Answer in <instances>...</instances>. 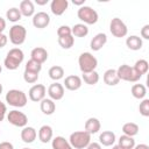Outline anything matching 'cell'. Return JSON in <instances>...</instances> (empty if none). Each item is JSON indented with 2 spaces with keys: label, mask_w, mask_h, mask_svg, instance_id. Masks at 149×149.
<instances>
[{
  "label": "cell",
  "mask_w": 149,
  "mask_h": 149,
  "mask_svg": "<svg viewBox=\"0 0 149 149\" xmlns=\"http://www.w3.org/2000/svg\"><path fill=\"white\" fill-rule=\"evenodd\" d=\"M24 54L20 48H13L7 52V56L3 61V65L8 70H16L23 62Z\"/></svg>",
  "instance_id": "6da1fadb"
},
{
  "label": "cell",
  "mask_w": 149,
  "mask_h": 149,
  "mask_svg": "<svg viewBox=\"0 0 149 149\" xmlns=\"http://www.w3.org/2000/svg\"><path fill=\"white\" fill-rule=\"evenodd\" d=\"M6 102L13 107H17V108H21V107H24L27 105V95L23 91L21 90H16V88H13V90H9L7 93H6Z\"/></svg>",
  "instance_id": "3957f363"
},
{
  "label": "cell",
  "mask_w": 149,
  "mask_h": 149,
  "mask_svg": "<svg viewBox=\"0 0 149 149\" xmlns=\"http://www.w3.org/2000/svg\"><path fill=\"white\" fill-rule=\"evenodd\" d=\"M52 128L49 125H43L40 129H38V139L42 143H48L52 140Z\"/></svg>",
  "instance_id": "603a6c76"
},
{
  "label": "cell",
  "mask_w": 149,
  "mask_h": 149,
  "mask_svg": "<svg viewBox=\"0 0 149 149\" xmlns=\"http://www.w3.org/2000/svg\"><path fill=\"white\" fill-rule=\"evenodd\" d=\"M133 69H134L139 74L143 76V74H146V73L148 72L149 63H148L146 59H139V61H136V62H135V64H134Z\"/></svg>",
  "instance_id": "4dcf8cb0"
},
{
  "label": "cell",
  "mask_w": 149,
  "mask_h": 149,
  "mask_svg": "<svg viewBox=\"0 0 149 149\" xmlns=\"http://www.w3.org/2000/svg\"><path fill=\"white\" fill-rule=\"evenodd\" d=\"M57 35H58V37H64V36H70V35H72V34H71V27H69V26H66V24H63V26L58 27V29H57Z\"/></svg>",
  "instance_id": "74e56055"
},
{
  "label": "cell",
  "mask_w": 149,
  "mask_h": 149,
  "mask_svg": "<svg viewBox=\"0 0 149 149\" xmlns=\"http://www.w3.org/2000/svg\"><path fill=\"white\" fill-rule=\"evenodd\" d=\"M122 133H123V135L134 137L139 133V126L135 122H126L122 126Z\"/></svg>",
  "instance_id": "f1b7e54d"
},
{
  "label": "cell",
  "mask_w": 149,
  "mask_h": 149,
  "mask_svg": "<svg viewBox=\"0 0 149 149\" xmlns=\"http://www.w3.org/2000/svg\"><path fill=\"white\" fill-rule=\"evenodd\" d=\"M22 149H30V148H22Z\"/></svg>",
  "instance_id": "816d5d0a"
},
{
  "label": "cell",
  "mask_w": 149,
  "mask_h": 149,
  "mask_svg": "<svg viewBox=\"0 0 149 149\" xmlns=\"http://www.w3.org/2000/svg\"><path fill=\"white\" fill-rule=\"evenodd\" d=\"M51 141H52L51 142L52 149H73L70 146L69 141L65 137H63V136H56Z\"/></svg>",
  "instance_id": "d4e9b609"
},
{
  "label": "cell",
  "mask_w": 149,
  "mask_h": 149,
  "mask_svg": "<svg viewBox=\"0 0 149 149\" xmlns=\"http://www.w3.org/2000/svg\"><path fill=\"white\" fill-rule=\"evenodd\" d=\"M40 108L42 111L43 114L45 115H51L54 114V112L56 111V104L54 100H51L50 98H44L42 101H40Z\"/></svg>",
  "instance_id": "7402d4cb"
},
{
  "label": "cell",
  "mask_w": 149,
  "mask_h": 149,
  "mask_svg": "<svg viewBox=\"0 0 149 149\" xmlns=\"http://www.w3.org/2000/svg\"><path fill=\"white\" fill-rule=\"evenodd\" d=\"M48 95L50 97L51 100L54 101H57V100H61L63 97H64V86L57 81L52 83L49 87H48Z\"/></svg>",
  "instance_id": "7c38bea8"
},
{
  "label": "cell",
  "mask_w": 149,
  "mask_h": 149,
  "mask_svg": "<svg viewBox=\"0 0 149 149\" xmlns=\"http://www.w3.org/2000/svg\"><path fill=\"white\" fill-rule=\"evenodd\" d=\"M91 142V135L85 130L73 132L69 137V143L73 149H84Z\"/></svg>",
  "instance_id": "7a4b0ae2"
},
{
  "label": "cell",
  "mask_w": 149,
  "mask_h": 149,
  "mask_svg": "<svg viewBox=\"0 0 149 149\" xmlns=\"http://www.w3.org/2000/svg\"><path fill=\"white\" fill-rule=\"evenodd\" d=\"M102 79H104V83L106 85H108V86H115L120 81V79H119V77L116 74V70L115 69H108V70H106L105 73H104Z\"/></svg>",
  "instance_id": "ffe728a7"
},
{
  "label": "cell",
  "mask_w": 149,
  "mask_h": 149,
  "mask_svg": "<svg viewBox=\"0 0 149 149\" xmlns=\"http://www.w3.org/2000/svg\"><path fill=\"white\" fill-rule=\"evenodd\" d=\"M30 59H33L40 64H43L48 59V51L42 47H36L30 52Z\"/></svg>",
  "instance_id": "2e32d148"
},
{
  "label": "cell",
  "mask_w": 149,
  "mask_h": 149,
  "mask_svg": "<svg viewBox=\"0 0 149 149\" xmlns=\"http://www.w3.org/2000/svg\"><path fill=\"white\" fill-rule=\"evenodd\" d=\"M139 111H140V114L142 116H149V99H142V101L140 102V106H139Z\"/></svg>",
  "instance_id": "d590c367"
},
{
  "label": "cell",
  "mask_w": 149,
  "mask_h": 149,
  "mask_svg": "<svg viewBox=\"0 0 149 149\" xmlns=\"http://www.w3.org/2000/svg\"><path fill=\"white\" fill-rule=\"evenodd\" d=\"M81 80H84V83L87 84V85H95V84L99 81V73H98L97 71L83 73Z\"/></svg>",
  "instance_id": "1f68e13d"
},
{
  "label": "cell",
  "mask_w": 149,
  "mask_h": 149,
  "mask_svg": "<svg viewBox=\"0 0 149 149\" xmlns=\"http://www.w3.org/2000/svg\"><path fill=\"white\" fill-rule=\"evenodd\" d=\"M36 136H37V132L34 127L26 126L21 130V140L24 143H33L36 140Z\"/></svg>",
  "instance_id": "ac0fdd59"
},
{
  "label": "cell",
  "mask_w": 149,
  "mask_h": 149,
  "mask_svg": "<svg viewBox=\"0 0 149 149\" xmlns=\"http://www.w3.org/2000/svg\"><path fill=\"white\" fill-rule=\"evenodd\" d=\"M6 115H7V107H6V105L0 100V122L3 121V119L6 118Z\"/></svg>",
  "instance_id": "f35d334b"
},
{
  "label": "cell",
  "mask_w": 149,
  "mask_h": 149,
  "mask_svg": "<svg viewBox=\"0 0 149 149\" xmlns=\"http://www.w3.org/2000/svg\"><path fill=\"white\" fill-rule=\"evenodd\" d=\"M118 146L122 149H133L135 147V140L127 135H121L118 140Z\"/></svg>",
  "instance_id": "83f0119b"
},
{
  "label": "cell",
  "mask_w": 149,
  "mask_h": 149,
  "mask_svg": "<svg viewBox=\"0 0 149 149\" xmlns=\"http://www.w3.org/2000/svg\"><path fill=\"white\" fill-rule=\"evenodd\" d=\"M130 92L135 99H144L147 94V88L143 84H134L130 88Z\"/></svg>",
  "instance_id": "4316f807"
},
{
  "label": "cell",
  "mask_w": 149,
  "mask_h": 149,
  "mask_svg": "<svg viewBox=\"0 0 149 149\" xmlns=\"http://www.w3.org/2000/svg\"><path fill=\"white\" fill-rule=\"evenodd\" d=\"M5 28H6V21H5V19H2L0 16V34H2V31L5 30Z\"/></svg>",
  "instance_id": "ee69618b"
},
{
  "label": "cell",
  "mask_w": 149,
  "mask_h": 149,
  "mask_svg": "<svg viewBox=\"0 0 149 149\" xmlns=\"http://www.w3.org/2000/svg\"><path fill=\"white\" fill-rule=\"evenodd\" d=\"M1 71H2V66L0 65V73H1Z\"/></svg>",
  "instance_id": "f907efd6"
},
{
  "label": "cell",
  "mask_w": 149,
  "mask_h": 149,
  "mask_svg": "<svg viewBox=\"0 0 149 149\" xmlns=\"http://www.w3.org/2000/svg\"><path fill=\"white\" fill-rule=\"evenodd\" d=\"M78 65L83 73L92 72L95 71V68L98 66V59L91 52H83L79 55Z\"/></svg>",
  "instance_id": "277c9868"
},
{
  "label": "cell",
  "mask_w": 149,
  "mask_h": 149,
  "mask_svg": "<svg viewBox=\"0 0 149 149\" xmlns=\"http://www.w3.org/2000/svg\"><path fill=\"white\" fill-rule=\"evenodd\" d=\"M84 128H85V129H84L85 132H87L90 135H92V134H95V133H98V132L100 130L101 123H100L99 119H97V118H88V119L85 121Z\"/></svg>",
  "instance_id": "d6986e66"
},
{
  "label": "cell",
  "mask_w": 149,
  "mask_h": 149,
  "mask_svg": "<svg viewBox=\"0 0 149 149\" xmlns=\"http://www.w3.org/2000/svg\"><path fill=\"white\" fill-rule=\"evenodd\" d=\"M2 90H3V87H2V84L0 83V94L2 93Z\"/></svg>",
  "instance_id": "681fc988"
},
{
  "label": "cell",
  "mask_w": 149,
  "mask_h": 149,
  "mask_svg": "<svg viewBox=\"0 0 149 149\" xmlns=\"http://www.w3.org/2000/svg\"><path fill=\"white\" fill-rule=\"evenodd\" d=\"M35 2L37 5H40V6H43V5H47L48 3V0H36Z\"/></svg>",
  "instance_id": "7dc6e473"
},
{
  "label": "cell",
  "mask_w": 149,
  "mask_h": 149,
  "mask_svg": "<svg viewBox=\"0 0 149 149\" xmlns=\"http://www.w3.org/2000/svg\"><path fill=\"white\" fill-rule=\"evenodd\" d=\"M27 37V30L22 24H13L9 29V41L14 45H21Z\"/></svg>",
  "instance_id": "52a82bcc"
},
{
  "label": "cell",
  "mask_w": 149,
  "mask_h": 149,
  "mask_svg": "<svg viewBox=\"0 0 149 149\" xmlns=\"http://www.w3.org/2000/svg\"><path fill=\"white\" fill-rule=\"evenodd\" d=\"M77 16L80 21L84 22V24H94L99 20V15L95 9H93L90 6H81L77 10Z\"/></svg>",
  "instance_id": "8992f818"
},
{
  "label": "cell",
  "mask_w": 149,
  "mask_h": 149,
  "mask_svg": "<svg viewBox=\"0 0 149 149\" xmlns=\"http://www.w3.org/2000/svg\"><path fill=\"white\" fill-rule=\"evenodd\" d=\"M115 140H116V136L112 130H105L99 135V143L105 147L113 146Z\"/></svg>",
  "instance_id": "44dd1931"
},
{
  "label": "cell",
  "mask_w": 149,
  "mask_h": 149,
  "mask_svg": "<svg viewBox=\"0 0 149 149\" xmlns=\"http://www.w3.org/2000/svg\"><path fill=\"white\" fill-rule=\"evenodd\" d=\"M21 17H22V15H21L19 8H16V7H12L6 12V19L10 22H17L19 20H21Z\"/></svg>",
  "instance_id": "d6a6232c"
},
{
  "label": "cell",
  "mask_w": 149,
  "mask_h": 149,
  "mask_svg": "<svg viewBox=\"0 0 149 149\" xmlns=\"http://www.w3.org/2000/svg\"><path fill=\"white\" fill-rule=\"evenodd\" d=\"M126 45L128 47V49L134 50V51H137V50H140V49L142 48L143 41H142V38H141L140 36H137V35H130V36H128L127 40H126Z\"/></svg>",
  "instance_id": "cb8c5ba5"
},
{
  "label": "cell",
  "mask_w": 149,
  "mask_h": 149,
  "mask_svg": "<svg viewBox=\"0 0 149 149\" xmlns=\"http://www.w3.org/2000/svg\"><path fill=\"white\" fill-rule=\"evenodd\" d=\"M71 34L73 37H85L88 34V28L84 23H77L71 27Z\"/></svg>",
  "instance_id": "484cf974"
},
{
  "label": "cell",
  "mask_w": 149,
  "mask_h": 149,
  "mask_svg": "<svg viewBox=\"0 0 149 149\" xmlns=\"http://www.w3.org/2000/svg\"><path fill=\"white\" fill-rule=\"evenodd\" d=\"M45 94H47V88H45V86L43 84H35V85H33L29 88V92H28L29 99L31 101H34V102L42 101L45 98Z\"/></svg>",
  "instance_id": "30bf717a"
},
{
  "label": "cell",
  "mask_w": 149,
  "mask_h": 149,
  "mask_svg": "<svg viewBox=\"0 0 149 149\" xmlns=\"http://www.w3.org/2000/svg\"><path fill=\"white\" fill-rule=\"evenodd\" d=\"M133 149H149V146L144 144V143H140V144H135V147Z\"/></svg>",
  "instance_id": "f6af8a7d"
},
{
  "label": "cell",
  "mask_w": 149,
  "mask_h": 149,
  "mask_svg": "<svg viewBox=\"0 0 149 149\" xmlns=\"http://www.w3.org/2000/svg\"><path fill=\"white\" fill-rule=\"evenodd\" d=\"M69 7V1L68 0H52L50 3V10L54 15H62Z\"/></svg>",
  "instance_id": "4fadbf2b"
},
{
  "label": "cell",
  "mask_w": 149,
  "mask_h": 149,
  "mask_svg": "<svg viewBox=\"0 0 149 149\" xmlns=\"http://www.w3.org/2000/svg\"><path fill=\"white\" fill-rule=\"evenodd\" d=\"M141 37L144 40H149V24H144L140 31Z\"/></svg>",
  "instance_id": "ab89813d"
},
{
  "label": "cell",
  "mask_w": 149,
  "mask_h": 149,
  "mask_svg": "<svg viewBox=\"0 0 149 149\" xmlns=\"http://www.w3.org/2000/svg\"><path fill=\"white\" fill-rule=\"evenodd\" d=\"M85 149H101V144L98 142H90V144Z\"/></svg>",
  "instance_id": "7bdbcfd3"
},
{
  "label": "cell",
  "mask_w": 149,
  "mask_h": 149,
  "mask_svg": "<svg viewBox=\"0 0 149 149\" xmlns=\"http://www.w3.org/2000/svg\"><path fill=\"white\" fill-rule=\"evenodd\" d=\"M19 10H20V13H21L22 16H26V17L33 16V15L35 14L34 2H33L31 0H22V1L20 2Z\"/></svg>",
  "instance_id": "e0dca14e"
},
{
  "label": "cell",
  "mask_w": 149,
  "mask_h": 149,
  "mask_svg": "<svg viewBox=\"0 0 149 149\" xmlns=\"http://www.w3.org/2000/svg\"><path fill=\"white\" fill-rule=\"evenodd\" d=\"M48 74L52 80L57 81V80H59V79H62L64 77V69L62 66H59V65H54V66H51L49 69Z\"/></svg>",
  "instance_id": "f546056e"
},
{
  "label": "cell",
  "mask_w": 149,
  "mask_h": 149,
  "mask_svg": "<svg viewBox=\"0 0 149 149\" xmlns=\"http://www.w3.org/2000/svg\"><path fill=\"white\" fill-rule=\"evenodd\" d=\"M109 30H111V34L114 37H118V38L125 37L128 34V28H127L126 23L119 17H113L111 20Z\"/></svg>",
  "instance_id": "ba28073f"
},
{
  "label": "cell",
  "mask_w": 149,
  "mask_h": 149,
  "mask_svg": "<svg viewBox=\"0 0 149 149\" xmlns=\"http://www.w3.org/2000/svg\"><path fill=\"white\" fill-rule=\"evenodd\" d=\"M23 79L28 84H34L38 79V73H35V72H30V71H26L24 70V72H23Z\"/></svg>",
  "instance_id": "8d00e7d4"
},
{
  "label": "cell",
  "mask_w": 149,
  "mask_h": 149,
  "mask_svg": "<svg viewBox=\"0 0 149 149\" xmlns=\"http://www.w3.org/2000/svg\"><path fill=\"white\" fill-rule=\"evenodd\" d=\"M0 149H14V146L10 142L3 141V142L0 143Z\"/></svg>",
  "instance_id": "60d3db41"
},
{
  "label": "cell",
  "mask_w": 149,
  "mask_h": 149,
  "mask_svg": "<svg viewBox=\"0 0 149 149\" xmlns=\"http://www.w3.org/2000/svg\"><path fill=\"white\" fill-rule=\"evenodd\" d=\"M8 42V37L5 34H0V48H3Z\"/></svg>",
  "instance_id": "b9f144b4"
},
{
  "label": "cell",
  "mask_w": 149,
  "mask_h": 149,
  "mask_svg": "<svg viewBox=\"0 0 149 149\" xmlns=\"http://www.w3.org/2000/svg\"><path fill=\"white\" fill-rule=\"evenodd\" d=\"M112 149H122V148H120L118 144H115V146H113V147H112Z\"/></svg>",
  "instance_id": "c3c4849f"
},
{
  "label": "cell",
  "mask_w": 149,
  "mask_h": 149,
  "mask_svg": "<svg viewBox=\"0 0 149 149\" xmlns=\"http://www.w3.org/2000/svg\"><path fill=\"white\" fill-rule=\"evenodd\" d=\"M7 120L10 125L15 126V127H26L27 123H28V118L24 113L17 111V109H13V111H9L8 114H7Z\"/></svg>",
  "instance_id": "9c48e42d"
},
{
  "label": "cell",
  "mask_w": 149,
  "mask_h": 149,
  "mask_svg": "<svg viewBox=\"0 0 149 149\" xmlns=\"http://www.w3.org/2000/svg\"><path fill=\"white\" fill-rule=\"evenodd\" d=\"M116 74L119 77L120 80H125V81H129V83H136L141 79V74H139L133 66L128 65V64H122L116 69Z\"/></svg>",
  "instance_id": "5b68a950"
},
{
  "label": "cell",
  "mask_w": 149,
  "mask_h": 149,
  "mask_svg": "<svg viewBox=\"0 0 149 149\" xmlns=\"http://www.w3.org/2000/svg\"><path fill=\"white\" fill-rule=\"evenodd\" d=\"M107 43V35L105 33H99L97 34L90 43V47L93 51H99L100 49H102V47Z\"/></svg>",
  "instance_id": "9a60e30c"
},
{
  "label": "cell",
  "mask_w": 149,
  "mask_h": 149,
  "mask_svg": "<svg viewBox=\"0 0 149 149\" xmlns=\"http://www.w3.org/2000/svg\"><path fill=\"white\" fill-rule=\"evenodd\" d=\"M50 23V16L45 12H37L33 15V26L38 29L48 27Z\"/></svg>",
  "instance_id": "8fae6325"
},
{
  "label": "cell",
  "mask_w": 149,
  "mask_h": 149,
  "mask_svg": "<svg viewBox=\"0 0 149 149\" xmlns=\"http://www.w3.org/2000/svg\"><path fill=\"white\" fill-rule=\"evenodd\" d=\"M26 71H30V72H35V73H40V71L42 70V64L33 61V59H29L27 63H26V68H24Z\"/></svg>",
  "instance_id": "e575fe53"
},
{
  "label": "cell",
  "mask_w": 149,
  "mask_h": 149,
  "mask_svg": "<svg viewBox=\"0 0 149 149\" xmlns=\"http://www.w3.org/2000/svg\"><path fill=\"white\" fill-rule=\"evenodd\" d=\"M72 3L73 5H76V6H84V3H85V0H72Z\"/></svg>",
  "instance_id": "bcb514c9"
},
{
  "label": "cell",
  "mask_w": 149,
  "mask_h": 149,
  "mask_svg": "<svg viewBox=\"0 0 149 149\" xmlns=\"http://www.w3.org/2000/svg\"><path fill=\"white\" fill-rule=\"evenodd\" d=\"M58 44L63 49H70L74 44V37L72 35L70 36H64V37H58Z\"/></svg>",
  "instance_id": "836d02e7"
},
{
  "label": "cell",
  "mask_w": 149,
  "mask_h": 149,
  "mask_svg": "<svg viewBox=\"0 0 149 149\" xmlns=\"http://www.w3.org/2000/svg\"><path fill=\"white\" fill-rule=\"evenodd\" d=\"M81 78L76 74H70L64 79V87L69 91H77L81 86Z\"/></svg>",
  "instance_id": "5bb4252c"
}]
</instances>
